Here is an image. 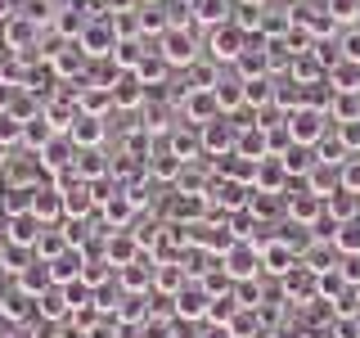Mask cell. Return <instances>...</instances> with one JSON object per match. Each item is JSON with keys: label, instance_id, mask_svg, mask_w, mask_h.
<instances>
[{"label": "cell", "instance_id": "1", "mask_svg": "<svg viewBox=\"0 0 360 338\" xmlns=\"http://www.w3.org/2000/svg\"><path fill=\"white\" fill-rule=\"evenodd\" d=\"M284 127H288V135H292V144H307V149H315V144L329 135L333 118H329V108H320V104H297V108L284 118Z\"/></svg>", "mask_w": 360, "mask_h": 338}, {"label": "cell", "instance_id": "2", "mask_svg": "<svg viewBox=\"0 0 360 338\" xmlns=\"http://www.w3.org/2000/svg\"><path fill=\"white\" fill-rule=\"evenodd\" d=\"M158 54L172 68H194L198 63V37L189 27H180V23H172V27L158 37Z\"/></svg>", "mask_w": 360, "mask_h": 338}, {"label": "cell", "instance_id": "3", "mask_svg": "<svg viewBox=\"0 0 360 338\" xmlns=\"http://www.w3.org/2000/svg\"><path fill=\"white\" fill-rule=\"evenodd\" d=\"M221 270L234 280V284H243V280H262V244L239 239L230 253L221 257Z\"/></svg>", "mask_w": 360, "mask_h": 338}, {"label": "cell", "instance_id": "4", "mask_svg": "<svg viewBox=\"0 0 360 338\" xmlns=\"http://www.w3.org/2000/svg\"><path fill=\"white\" fill-rule=\"evenodd\" d=\"M248 50V32L239 23H221V27L207 32V54L212 63H239V54Z\"/></svg>", "mask_w": 360, "mask_h": 338}, {"label": "cell", "instance_id": "5", "mask_svg": "<svg viewBox=\"0 0 360 338\" xmlns=\"http://www.w3.org/2000/svg\"><path fill=\"white\" fill-rule=\"evenodd\" d=\"M279 293H284V302H297V307L320 302V270H311L307 262H297L284 280H279Z\"/></svg>", "mask_w": 360, "mask_h": 338}, {"label": "cell", "instance_id": "6", "mask_svg": "<svg viewBox=\"0 0 360 338\" xmlns=\"http://www.w3.org/2000/svg\"><path fill=\"white\" fill-rule=\"evenodd\" d=\"M248 199H252V185L230 180V176H212V185H207V208H217V212H243Z\"/></svg>", "mask_w": 360, "mask_h": 338}, {"label": "cell", "instance_id": "7", "mask_svg": "<svg viewBox=\"0 0 360 338\" xmlns=\"http://www.w3.org/2000/svg\"><path fill=\"white\" fill-rule=\"evenodd\" d=\"M180 118L194 122V127H207V122H217V118H221L217 90H207V86H189L185 95H180Z\"/></svg>", "mask_w": 360, "mask_h": 338}, {"label": "cell", "instance_id": "8", "mask_svg": "<svg viewBox=\"0 0 360 338\" xmlns=\"http://www.w3.org/2000/svg\"><path fill=\"white\" fill-rule=\"evenodd\" d=\"M37 37H41V23H32L27 14H18L5 23V27H0V50L5 54H27L32 45H37Z\"/></svg>", "mask_w": 360, "mask_h": 338}, {"label": "cell", "instance_id": "9", "mask_svg": "<svg viewBox=\"0 0 360 338\" xmlns=\"http://www.w3.org/2000/svg\"><path fill=\"white\" fill-rule=\"evenodd\" d=\"M77 144H72V135H54L45 149H37V167L41 172H50V176H63V172H72L77 167Z\"/></svg>", "mask_w": 360, "mask_h": 338}, {"label": "cell", "instance_id": "10", "mask_svg": "<svg viewBox=\"0 0 360 338\" xmlns=\"http://www.w3.org/2000/svg\"><path fill=\"white\" fill-rule=\"evenodd\" d=\"M172 302H176V307H172L176 320H207V311H212V293H207L202 280H189Z\"/></svg>", "mask_w": 360, "mask_h": 338}, {"label": "cell", "instance_id": "11", "mask_svg": "<svg viewBox=\"0 0 360 338\" xmlns=\"http://www.w3.org/2000/svg\"><path fill=\"white\" fill-rule=\"evenodd\" d=\"M284 212H288V221H297V225H307V230H315V225H320V217H324V199L311 194L307 180H302L297 194H284Z\"/></svg>", "mask_w": 360, "mask_h": 338}, {"label": "cell", "instance_id": "12", "mask_svg": "<svg viewBox=\"0 0 360 338\" xmlns=\"http://www.w3.org/2000/svg\"><path fill=\"white\" fill-rule=\"evenodd\" d=\"M108 90H112V108H122V113H135V108L149 104V86H144L135 73H117Z\"/></svg>", "mask_w": 360, "mask_h": 338}, {"label": "cell", "instance_id": "13", "mask_svg": "<svg viewBox=\"0 0 360 338\" xmlns=\"http://www.w3.org/2000/svg\"><path fill=\"white\" fill-rule=\"evenodd\" d=\"M77 41H82L86 59H95V63H99V59H112V50H117V32H112V23H108V18H95Z\"/></svg>", "mask_w": 360, "mask_h": 338}, {"label": "cell", "instance_id": "14", "mask_svg": "<svg viewBox=\"0 0 360 338\" xmlns=\"http://www.w3.org/2000/svg\"><path fill=\"white\" fill-rule=\"evenodd\" d=\"M234 144H239V122H230L225 113H221L217 122H207V127H202V154L225 158V154H234Z\"/></svg>", "mask_w": 360, "mask_h": 338}, {"label": "cell", "instance_id": "15", "mask_svg": "<svg viewBox=\"0 0 360 338\" xmlns=\"http://www.w3.org/2000/svg\"><path fill=\"white\" fill-rule=\"evenodd\" d=\"M167 149H172L180 163H198V158H202V127H194V122L172 127V131H167Z\"/></svg>", "mask_w": 360, "mask_h": 338}, {"label": "cell", "instance_id": "16", "mask_svg": "<svg viewBox=\"0 0 360 338\" xmlns=\"http://www.w3.org/2000/svg\"><path fill=\"white\" fill-rule=\"evenodd\" d=\"M297 262H302V253L288 239H266L262 244V270H266V275H279V280H284Z\"/></svg>", "mask_w": 360, "mask_h": 338}, {"label": "cell", "instance_id": "17", "mask_svg": "<svg viewBox=\"0 0 360 338\" xmlns=\"http://www.w3.org/2000/svg\"><path fill=\"white\" fill-rule=\"evenodd\" d=\"M45 63L54 68V77H59V82H68V77H82V73H86V50H82V41H63L59 50L45 54Z\"/></svg>", "mask_w": 360, "mask_h": 338}, {"label": "cell", "instance_id": "18", "mask_svg": "<svg viewBox=\"0 0 360 338\" xmlns=\"http://www.w3.org/2000/svg\"><path fill=\"white\" fill-rule=\"evenodd\" d=\"M99 253H104V262H108L112 270H122V266H131L135 257L144 253V248H140V239H135V234L108 230V239H104V248H99Z\"/></svg>", "mask_w": 360, "mask_h": 338}, {"label": "cell", "instance_id": "19", "mask_svg": "<svg viewBox=\"0 0 360 338\" xmlns=\"http://www.w3.org/2000/svg\"><path fill=\"white\" fill-rule=\"evenodd\" d=\"M288 185H292V176L284 172V163H279L275 154L257 163V180H252V189H262V194H288Z\"/></svg>", "mask_w": 360, "mask_h": 338}, {"label": "cell", "instance_id": "20", "mask_svg": "<svg viewBox=\"0 0 360 338\" xmlns=\"http://www.w3.org/2000/svg\"><path fill=\"white\" fill-rule=\"evenodd\" d=\"M41 234H45V225L32 217V212H22V217H5V239L14 248H32V253H37Z\"/></svg>", "mask_w": 360, "mask_h": 338}, {"label": "cell", "instance_id": "21", "mask_svg": "<svg viewBox=\"0 0 360 338\" xmlns=\"http://www.w3.org/2000/svg\"><path fill=\"white\" fill-rule=\"evenodd\" d=\"M86 262H90V248H63V253L50 262V275H54V284H72V280H82Z\"/></svg>", "mask_w": 360, "mask_h": 338}, {"label": "cell", "instance_id": "22", "mask_svg": "<svg viewBox=\"0 0 360 338\" xmlns=\"http://www.w3.org/2000/svg\"><path fill=\"white\" fill-rule=\"evenodd\" d=\"M307 189L320 199H329L333 189H342V163H324V158H315V167L307 172Z\"/></svg>", "mask_w": 360, "mask_h": 338}, {"label": "cell", "instance_id": "23", "mask_svg": "<svg viewBox=\"0 0 360 338\" xmlns=\"http://www.w3.org/2000/svg\"><path fill=\"white\" fill-rule=\"evenodd\" d=\"M32 217L41 225H59L68 212H63V194L54 185H37V203H32Z\"/></svg>", "mask_w": 360, "mask_h": 338}, {"label": "cell", "instance_id": "24", "mask_svg": "<svg viewBox=\"0 0 360 338\" xmlns=\"http://www.w3.org/2000/svg\"><path fill=\"white\" fill-rule=\"evenodd\" d=\"M153 270H158V266L149 262V253H140L131 266L117 270V280H122V289H127V293H149V289H153Z\"/></svg>", "mask_w": 360, "mask_h": 338}, {"label": "cell", "instance_id": "25", "mask_svg": "<svg viewBox=\"0 0 360 338\" xmlns=\"http://www.w3.org/2000/svg\"><path fill=\"white\" fill-rule=\"evenodd\" d=\"M14 284H18L22 293H32V298H41V293L54 284V275H50V262H41V257H32V262H27V266H22L18 275H14Z\"/></svg>", "mask_w": 360, "mask_h": 338}, {"label": "cell", "instance_id": "26", "mask_svg": "<svg viewBox=\"0 0 360 338\" xmlns=\"http://www.w3.org/2000/svg\"><path fill=\"white\" fill-rule=\"evenodd\" d=\"M104 131H108V122L104 118H90V113H82V118L72 122V144L77 149H99V144H104Z\"/></svg>", "mask_w": 360, "mask_h": 338}, {"label": "cell", "instance_id": "27", "mask_svg": "<svg viewBox=\"0 0 360 338\" xmlns=\"http://www.w3.org/2000/svg\"><path fill=\"white\" fill-rule=\"evenodd\" d=\"M189 280H194V275H189L180 262H158V270H153V289L162 293V298H176V293L185 289Z\"/></svg>", "mask_w": 360, "mask_h": 338}, {"label": "cell", "instance_id": "28", "mask_svg": "<svg viewBox=\"0 0 360 338\" xmlns=\"http://www.w3.org/2000/svg\"><path fill=\"white\" fill-rule=\"evenodd\" d=\"M0 315H5V320H37V298H32V293H22L18 284L5 293V298H0Z\"/></svg>", "mask_w": 360, "mask_h": 338}, {"label": "cell", "instance_id": "29", "mask_svg": "<svg viewBox=\"0 0 360 338\" xmlns=\"http://www.w3.org/2000/svg\"><path fill=\"white\" fill-rule=\"evenodd\" d=\"M99 217L108 221V230H122L131 217H135V203H131V194L127 189H117V194H108L104 203H99Z\"/></svg>", "mask_w": 360, "mask_h": 338}, {"label": "cell", "instance_id": "30", "mask_svg": "<svg viewBox=\"0 0 360 338\" xmlns=\"http://www.w3.org/2000/svg\"><path fill=\"white\" fill-rule=\"evenodd\" d=\"M217 104H221V113H239V108H248V99H243V77L239 73H230V77H217Z\"/></svg>", "mask_w": 360, "mask_h": 338}, {"label": "cell", "instance_id": "31", "mask_svg": "<svg viewBox=\"0 0 360 338\" xmlns=\"http://www.w3.org/2000/svg\"><path fill=\"white\" fill-rule=\"evenodd\" d=\"M144 172H149L153 180H167V185H176V180H180V172H185V163H180V158H176L172 149H158V154H149Z\"/></svg>", "mask_w": 360, "mask_h": 338}, {"label": "cell", "instance_id": "32", "mask_svg": "<svg viewBox=\"0 0 360 338\" xmlns=\"http://www.w3.org/2000/svg\"><path fill=\"white\" fill-rule=\"evenodd\" d=\"M324 212L342 225V221H356L360 217V194H352V189H333L329 199H324Z\"/></svg>", "mask_w": 360, "mask_h": 338}, {"label": "cell", "instance_id": "33", "mask_svg": "<svg viewBox=\"0 0 360 338\" xmlns=\"http://www.w3.org/2000/svg\"><path fill=\"white\" fill-rule=\"evenodd\" d=\"M37 315H45V320H68V315H72L63 284H50V289L41 293V298H37Z\"/></svg>", "mask_w": 360, "mask_h": 338}, {"label": "cell", "instance_id": "34", "mask_svg": "<svg viewBox=\"0 0 360 338\" xmlns=\"http://www.w3.org/2000/svg\"><path fill=\"white\" fill-rule=\"evenodd\" d=\"M32 203H37V185H9L0 194V212L5 217H22V212H32Z\"/></svg>", "mask_w": 360, "mask_h": 338}, {"label": "cell", "instance_id": "35", "mask_svg": "<svg viewBox=\"0 0 360 338\" xmlns=\"http://www.w3.org/2000/svg\"><path fill=\"white\" fill-rule=\"evenodd\" d=\"M202 27H221V23H234L230 18V0H194V9H189Z\"/></svg>", "mask_w": 360, "mask_h": 338}, {"label": "cell", "instance_id": "36", "mask_svg": "<svg viewBox=\"0 0 360 338\" xmlns=\"http://www.w3.org/2000/svg\"><path fill=\"white\" fill-rule=\"evenodd\" d=\"M135 77H140L144 86H162L167 77H172V63H167V59H162L158 50H149V54H144V63L135 68Z\"/></svg>", "mask_w": 360, "mask_h": 338}, {"label": "cell", "instance_id": "37", "mask_svg": "<svg viewBox=\"0 0 360 338\" xmlns=\"http://www.w3.org/2000/svg\"><path fill=\"white\" fill-rule=\"evenodd\" d=\"M72 172L95 185V180L108 176V163H104V154H99V149H82V154H77V167H72Z\"/></svg>", "mask_w": 360, "mask_h": 338}, {"label": "cell", "instance_id": "38", "mask_svg": "<svg viewBox=\"0 0 360 338\" xmlns=\"http://www.w3.org/2000/svg\"><path fill=\"white\" fill-rule=\"evenodd\" d=\"M333 248H338V257H360V217L338 225V230H333Z\"/></svg>", "mask_w": 360, "mask_h": 338}, {"label": "cell", "instance_id": "39", "mask_svg": "<svg viewBox=\"0 0 360 338\" xmlns=\"http://www.w3.org/2000/svg\"><path fill=\"white\" fill-rule=\"evenodd\" d=\"M63 248H72V244H68V234H63V225H45V234L37 239V257H41V262H54Z\"/></svg>", "mask_w": 360, "mask_h": 338}, {"label": "cell", "instance_id": "40", "mask_svg": "<svg viewBox=\"0 0 360 338\" xmlns=\"http://www.w3.org/2000/svg\"><path fill=\"white\" fill-rule=\"evenodd\" d=\"M279 163H284L288 176H302V180H307V172L315 167V158H311L307 144H288V154H279Z\"/></svg>", "mask_w": 360, "mask_h": 338}, {"label": "cell", "instance_id": "41", "mask_svg": "<svg viewBox=\"0 0 360 338\" xmlns=\"http://www.w3.org/2000/svg\"><path fill=\"white\" fill-rule=\"evenodd\" d=\"M167 27H172V18H167L158 5H140V32L144 37H162Z\"/></svg>", "mask_w": 360, "mask_h": 338}, {"label": "cell", "instance_id": "42", "mask_svg": "<svg viewBox=\"0 0 360 338\" xmlns=\"http://www.w3.org/2000/svg\"><path fill=\"white\" fill-rule=\"evenodd\" d=\"M18 140H22V122L14 118V113H0V144H5V149H14Z\"/></svg>", "mask_w": 360, "mask_h": 338}, {"label": "cell", "instance_id": "43", "mask_svg": "<svg viewBox=\"0 0 360 338\" xmlns=\"http://www.w3.org/2000/svg\"><path fill=\"white\" fill-rule=\"evenodd\" d=\"M360 14V0H329V18L333 23H352Z\"/></svg>", "mask_w": 360, "mask_h": 338}, {"label": "cell", "instance_id": "44", "mask_svg": "<svg viewBox=\"0 0 360 338\" xmlns=\"http://www.w3.org/2000/svg\"><path fill=\"white\" fill-rule=\"evenodd\" d=\"M333 338H360V311L356 315H333Z\"/></svg>", "mask_w": 360, "mask_h": 338}, {"label": "cell", "instance_id": "45", "mask_svg": "<svg viewBox=\"0 0 360 338\" xmlns=\"http://www.w3.org/2000/svg\"><path fill=\"white\" fill-rule=\"evenodd\" d=\"M342 189H352V194H360V154H352L342 163Z\"/></svg>", "mask_w": 360, "mask_h": 338}, {"label": "cell", "instance_id": "46", "mask_svg": "<svg viewBox=\"0 0 360 338\" xmlns=\"http://www.w3.org/2000/svg\"><path fill=\"white\" fill-rule=\"evenodd\" d=\"M50 9H54V0H27V5H22V14H27L32 23H50L54 18Z\"/></svg>", "mask_w": 360, "mask_h": 338}, {"label": "cell", "instance_id": "47", "mask_svg": "<svg viewBox=\"0 0 360 338\" xmlns=\"http://www.w3.org/2000/svg\"><path fill=\"white\" fill-rule=\"evenodd\" d=\"M86 338H117V320H108V315H99L95 325L86 330Z\"/></svg>", "mask_w": 360, "mask_h": 338}, {"label": "cell", "instance_id": "48", "mask_svg": "<svg viewBox=\"0 0 360 338\" xmlns=\"http://www.w3.org/2000/svg\"><path fill=\"white\" fill-rule=\"evenodd\" d=\"M338 50H342V59H347V63H360V32H347Z\"/></svg>", "mask_w": 360, "mask_h": 338}, {"label": "cell", "instance_id": "49", "mask_svg": "<svg viewBox=\"0 0 360 338\" xmlns=\"http://www.w3.org/2000/svg\"><path fill=\"white\" fill-rule=\"evenodd\" d=\"M18 5H22V0H0V27H5V23L18 14Z\"/></svg>", "mask_w": 360, "mask_h": 338}, {"label": "cell", "instance_id": "50", "mask_svg": "<svg viewBox=\"0 0 360 338\" xmlns=\"http://www.w3.org/2000/svg\"><path fill=\"white\" fill-rule=\"evenodd\" d=\"M202 338H234V334L225 330V325H207V330H202Z\"/></svg>", "mask_w": 360, "mask_h": 338}, {"label": "cell", "instance_id": "51", "mask_svg": "<svg viewBox=\"0 0 360 338\" xmlns=\"http://www.w3.org/2000/svg\"><path fill=\"white\" fill-rule=\"evenodd\" d=\"M0 338H32L27 330H9V334H0Z\"/></svg>", "mask_w": 360, "mask_h": 338}, {"label": "cell", "instance_id": "52", "mask_svg": "<svg viewBox=\"0 0 360 338\" xmlns=\"http://www.w3.org/2000/svg\"><path fill=\"white\" fill-rule=\"evenodd\" d=\"M243 5H257V9H262V5H266V0H243Z\"/></svg>", "mask_w": 360, "mask_h": 338}, {"label": "cell", "instance_id": "53", "mask_svg": "<svg viewBox=\"0 0 360 338\" xmlns=\"http://www.w3.org/2000/svg\"><path fill=\"white\" fill-rule=\"evenodd\" d=\"M135 5H158V0H135Z\"/></svg>", "mask_w": 360, "mask_h": 338}, {"label": "cell", "instance_id": "54", "mask_svg": "<svg viewBox=\"0 0 360 338\" xmlns=\"http://www.w3.org/2000/svg\"><path fill=\"white\" fill-rule=\"evenodd\" d=\"M22 5H27V0H22Z\"/></svg>", "mask_w": 360, "mask_h": 338}, {"label": "cell", "instance_id": "55", "mask_svg": "<svg viewBox=\"0 0 360 338\" xmlns=\"http://www.w3.org/2000/svg\"><path fill=\"white\" fill-rule=\"evenodd\" d=\"M0 320H5V315H0Z\"/></svg>", "mask_w": 360, "mask_h": 338}]
</instances>
